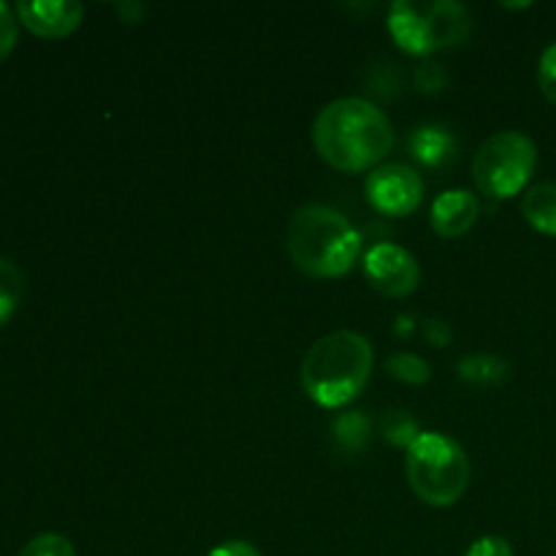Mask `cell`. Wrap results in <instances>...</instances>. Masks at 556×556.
I'll return each instance as SVG.
<instances>
[{
  "instance_id": "1",
  "label": "cell",
  "mask_w": 556,
  "mask_h": 556,
  "mask_svg": "<svg viewBox=\"0 0 556 556\" xmlns=\"http://www.w3.org/2000/svg\"><path fill=\"white\" fill-rule=\"evenodd\" d=\"M315 152L345 174L378 168L394 147V125L364 98H337L313 123Z\"/></svg>"
},
{
  "instance_id": "2",
  "label": "cell",
  "mask_w": 556,
  "mask_h": 556,
  "mask_svg": "<svg viewBox=\"0 0 556 556\" xmlns=\"http://www.w3.org/2000/svg\"><path fill=\"white\" fill-rule=\"evenodd\" d=\"M375 367L372 345L351 329L331 331L313 342L302 358V389L320 407H342L356 400Z\"/></svg>"
},
{
  "instance_id": "3",
  "label": "cell",
  "mask_w": 556,
  "mask_h": 556,
  "mask_svg": "<svg viewBox=\"0 0 556 556\" xmlns=\"http://www.w3.org/2000/svg\"><path fill=\"white\" fill-rule=\"evenodd\" d=\"M288 253L307 277L334 280L348 275L362 255V233L342 212L307 204L288 223Z\"/></svg>"
},
{
  "instance_id": "4",
  "label": "cell",
  "mask_w": 556,
  "mask_h": 556,
  "mask_svg": "<svg viewBox=\"0 0 556 556\" xmlns=\"http://www.w3.org/2000/svg\"><path fill=\"white\" fill-rule=\"evenodd\" d=\"M405 476L421 503L451 508L465 497L472 467L456 440L440 432H421L407 448Z\"/></svg>"
},
{
  "instance_id": "5",
  "label": "cell",
  "mask_w": 556,
  "mask_h": 556,
  "mask_svg": "<svg viewBox=\"0 0 556 556\" xmlns=\"http://www.w3.org/2000/svg\"><path fill=\"white\" fill-rule=\"evenodd\" d=\"M389 33L402 52L424 58L438 49L462 47L470 38L472 20L470 11L454 0H400L389 11Z\"/></svg>"
},
{
  "instance_id": "6",
  "label": "cell",
  "mask_w": 556,
  "mask_h": 556,
  "mask_svg": "<svg viewBox=\"0 0 556 556\" xmlns=\"http://www.w3.org/2000/svg\"><path fill=\"white\" fill-rule=\"evenodd\" d=\"M538 166V147L519 130L494 134L472 157V179L489 199H514L527 188Z\"/></svg>"
},
{
  "instance_id": "7",
  "label": "cell",
  "mask_w": 556,
  "mask_h": 556,
  "mask_svg": "<svg viewBox=\"0 0 556 556\" xmlns=\"http://www.w3.org/2000/svg\"><path fill=\"white\" fill-rule=\"evenodd\" d=\"M367 201L386 217H405L424 201V179L407 163H386L367 177Z\"/></svg>"
},
{
  "instance_id": "8",
  "label": "cell",
  "mask_w": 556,
  "mask_h": 556,
  "mask_svg": "<svg viewBox=\"0 0 556 556\" xmlns=\"http://www.w3.org/2000/svg\"><path fill=\"white\" fill-rule=\"evenodd\" d=\"M364 271H367L369 286L389 299H405L421 282V269L410 250L400 244L380 242L367 250L364 258Z\"/></svg>"
},
{
  "instance_id": "9",
  "label": "cell",
  "mask_w": 556,
  "mask_h": 556,
  "mask_svg": "<svg viewBox=\"0 0 556 556\" xmlns=\"http://www.w3.org/2000/svg\"><path fill=\"white\" fill-rule=\"evenodd\" d=\"M16 20L41 38H65L85 20V5L76 0H22L14 5Z\"/></svg>"
},
{
  "instance_id": "10",
  "label": "cell",
  "mask_w": 556,
  "mask_h": 556,
  "mask_svg": "<svg viewBox=\"0 0 556 556\" xmlns=\"http://www.w3.org/2000/svg\"><path fill=\"white\" fill-rule=\"evenodd\" d=\"M478 212H481V206H478L476 193H470V190H445L432 204L429 220H432L434 233H440L443 239H459L476 226Z\"/></svg>"
},
{
  "instance_id": "11",
  "label": "cell",
  "mask_w": 556,
  "mask_h": 556,
  "mask_svg": "<svg viewBox=\"0 0 556 556\" xmlns=\"http://www.w3.org/2000/svg\"><path fill=\"white\" fill-rule=\"evenodd\" d=\"M407 150L421 166L440 168L454 161L459 141L445 125H418L410 139H407Z\"/></svg>"
},
{
  "instance_id": "12",
  "label": "cell",
  "mask_w": 556,
  "mask_h": 556,
  "mask_svg": "<svg viewBox=\"0 0 556 556\" xmlns=\"http://www.w3.org/2000/svg\"><path fill=\"white\" fill-rule=\"evenodd\" d=\"M521 212H525V220L535 231L546 233V237H556V185H532L525 193V199H521Z\"/></svg>"
},
{
  "instance_id": "13",
  "label": "cell",
  "mask_w": 556,
  "mask_h": 556,
  "mask_svg": "<svg viewBox=\"0 0 556 556\" xmlns=\"http://www.w3.org/2000/svg\"><path fill=\"white\" fill-rule=\"evenodd\" d=\"M459 375L472 386H503L510 375V364L505 358L492 356V353H476V356H465L459 362Z\"/></svg>"
},
{
  "instance_id": "14",
  "label": "cell",
  "mask_w": 556,
  "mask_h": 556,
  "mask_svg": "<svg viewBox=\"0 0 556 556\" xmlns=\"http://www.w3.org/2000/svg\"><path fill=\"white\" fill-rule=\"evenodd\" d=\"M22 291H25L22 271L9 258H0V326L16 313L22 302Z\"/></svg>"
},
{
  "instance_id": "15",
  "label": "cell",
  "mask_w": 556,
  "mask_h": 556,
  "mask_svg": "<svg viewBox=\"0 0 556 556\" xmlns=\"http://www.w3.org/2000/svg\"><path fill=\"white\" fill-rule=\"evenodd\" d=\"M386 369H389L396 380L410 386H424L429 378H432L429 364L424 362L421 356H416V353H396V356L389 358Z\"/></svg>"
},
{
  "instance_id": "16",
  "label": "cell",
  "mask_w": 556,
  "mask_h": 556,
  "mask_svg": "<svg viewBox=\"0 0 556 556\" xmlns=\"http://www.w3.org/2000/svg\"><path fill=\"white\" fill-rule=\"evenodd\" d=\"M383 434L386 440H391V443L396 445V448H410L413 440L421 434V429H418V424L413 421L407 413L394 410L383 418Z\"/></svg>"
},
{
  "instance_id": "17",
  "label": "cell",
  "mask_w": 556,
  "mask_h": 556,
  "mask_svg": "<svg viewBox=\"0 0 556 556\" xmlns=\"http://www.w3.org/2000/svg\"><path fill=\"white\" fill-rule=\"evenodd\" d=\"M334 434L345 448L358 451L364 448V443L369 440V421L362 416V413H348L340 421L334 424Z\"/></svg>"
},
{
  "instance_id": "18",
  "label": "cell",
  "mask_w": 556,
  "mask_h": 556,
  "mask_svg": "<svg viewBox=\"0 0 556 556\" xmlns=\"http://www.w3.org/2000/svg\"><path fill=\"white\" fill-rule=\"evenodd\" d=\"M20 556H76L74 543L65 535H58V532H43V535H36L30 543H25Z\"/></svg>"
},
{
  "instance_id": "19",
  "label": "cell",
  "mask_w": 556,
  "mask_h": 556,
  "mask_svg": "<svg viewBox=\"0 0 556 556\" xmlns=\"http://www.w3.org/2000/svg\"><path fill=\"white\" fill-rule=\"evenodd\" d=\"M16 36H20V20H16V11L9 9L5 3H0V63L14 52Z\"/></svg>"
},
{
  "instance_id": "20",
  "label": "cell",
  "mask_w": 556,
  "mask_h": 556,
  "mask_svg": "<svg viewBox=\"0 0 556 556\" xmlns=\"http://www.w3.org/2000/svg\"><path fill=\"white\" fill-rule=\"evenodd\" d=\"M538 85L541 92L548 101L556 103V41L552 47H546V52L541 54V65H538Z\"/></svg>"
},
{
  "instance_id": "21",
  "label": "cell",
  "mask_w": 556,
  "mask_h": 556,
  "mask_svg": "<svg viewBox=\"0 0 556 556\" xmlns=\"http://www.w3.org/2000/svg\"><path fill=\"white\" fill-rule=\"evenodd\" d=\"M465 556H514V548L505 538L500 535H486L478 538L470 548H467Z\"/></svg>"
},
{
  "instance_id": "22",
  "label": "cell",
  "mask_w": 556,
  "mask_h": 556,
  "mask_svg": "<svg viewBox=\"0 0 556 556\" xmlns=\"http://www.w3.org/2000/svg\"><path fill=\"white\" fill-rule=\"evenodd\" d=\"M416 85L424 92H438L445 85V74L438 63H424L416 74Z\"/></svg>"
},
{
  "instance_id": "23",
  "label": "cell",
  "mask_w": 556,
  "mask_h": 556,
  "mask_svg": "<svg viewBox=\"0 0 556 556\" xmlns=\"http://www.w3.org/2000/svg\"><path fill=\"white\" fill-rule=\"evenodd\" d=\"M206 556H261V554H258V548L250 546V543H244V541H228V543H223V546L212 548Z\"/></svg>"
},
{
  "instance_id": "24",
  "label": "cell",
  "mask_w": 556,
  "mask_h": 556,
  "mask_svg": "<svg viewBox=\"0 0 556 556\" xmlns=\"http://www.w3.org/2000/svg\"><path fill=\"white\" fill-rule=\"evenodd\" d=\"M117 14L123 16V22H130V25H136V22L144 16V5H141V3H119Z\"/></svg>"
}]
</instances>
